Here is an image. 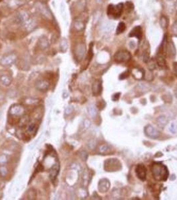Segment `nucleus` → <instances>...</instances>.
<instances>
[{
	"mask_svg": "<svg viewBox=\"0 0 177 200\" xmlns=\"http://www.w3.org/2000/svg\"><path fill=\"white\" fill-rule=\"evenodd\" d=\"M152 175L157 181H165L167 180L168 176V169L165 165L160 163H155L151 167Z\"/></svg>",
	"mask_w": 177,
	"mask_h": 200,
	"instance_id": "obj_1",
	"label": "nucleus"
},
{
	"mask_svg": "<svg viewBox=\"0 0 177 200\" xmlns=\"http://www.w3.org/2000/svg\"><path fill=\"white\" fill-rule=\"evenodd\" d=\"M123 9V4L122 3L117 5H109L107 7V15L113 18L117 19L122 14Z\"/></svg>",
	"mask_w": 177,
	"mask_h": 200,
	"instance_id": "obj_2",
	"label": "nucleus"
},
{
	"mask_svg": "<svg viewBox=\"0 0 177 200\" xmlns=\"http://www.w3.org/2000/svg\"><path fill=\"white\" fill-rule=\"evenodd\" d=\"M121 168L119 161L116 159H107L105 163V169L107 172H116Z\"/></svg>",
	"mask_w": 177,
	"mask_h": 200,
	"instance_id": "obj_3",
	"label": "nucleus"
},
{
	"mask_svg": "<svg viewBox=\"0 0 177 200\" xmlns=\"http://www.w3.org/2000/svg\"><path fill=\"white\" fill-rule=\"evenodd\" d=\"M131 57V53L126 50H121L115 53L114 56L115 60L118 63L126 62Z\"/></svg>",
	"mask_w": 177,
	"mask_h": 200,
	"instance_id": "obj_4",
	"label": "nucleus"
},
{
	"mask_svg": "<svg viewBox=\"0 0 177 200\" xmlns=\"http://www.w3.org/2000/svg\"><path fill=\"white\" fill-rule=\"evenodd\" d=\"M37 9L39 10L42 15H43L47 19H52V13L51 11L49 9L46 5L42 4V3H38L36 5Z\"/></svg>",
	"mask_w": 177,
	"mask_h": 200,
	"instance_id": "obj_5",
	"label": "nucleus"
},
{
	"mask_svg": "<svg viewBox=\"0 0 177 200\" xmlns=\"http://www.w3.org/2000/svg\"><path fill=\"white\" fill-rule=\"evenodd\" d=\"M16 58L17 56L14 53H8V54L4 55L1 58V63L5 66L10 65L15 62V60H16Z\"/></svg>",
	"mask_w": 177,
	"mask_h": 200,
	"instance_id": "obj_6",
	"label": "nucleus"
},
{
	"mask_svg": "<svg viewBox=\"0 0 177 200\" xmlns=\"http://www.w3.org/2000/svg\"><path fill=\"white\" fill-rule=\"evenodd\" d=\"M135 172L137 176L140 179V180L142 181H144L146 180L147 169L146 167H144V165L140 164L137 165L135 169Z\"/></svg>",
	"mask_w": 177,
	"mask_h": 200,
	"instance_id": "obj_7",
	"label": "nucleus"
},
{
	"mask_svg": "<svg viewBox=\"0 0 177 200\" xmlns=\"http://www.w3.org/2000/svg\"><path fill=\"white\" fill-rule=\"evenodd\" d=\"M9 113L15 116H22L25 113V108L22 105L16 104V105L12 106V108L9 109Z\"/></svg>",
	"mask_w": 177,
	"mask_h": 200,
	"instance_id": "obj_8",
	"label": "nucleus"
},
{
	"mask_svg": "<svg viewBox=\"0 0 177 200\" xmlns=\"http://www.w3.org/2000/svg\"><path fill=\"white\" fill-rule=\"evenodd\" d=\"M144 132L147 135L151 138H157L159 135V132L157 129H155L154 127L150 126V125H148V126L145 127Z\"/></svg>",
	"mask_w": 177,
	"mask_h": 200,
	"instance_id": "obj_9",
	"label": "nucleus"
},
{
	"mask_svg": "<svg viewBox=\"0 0 177 200\" xmlns=\"http://www.w3.org/2000/svg\"><path fill=\"white\" fill-rule=\"evenodd\" d=\"M110 187L109 181L107 179H103L99 183V190L102 193H105L108 191Z\"/></svg>",
	"mask_w": 177,
	"mask_h": 200,
	"instance_id": "obj_10",
	"label": "nucleus"
},
{
	"mask_svg": "<svg viewBox=\"0 0 177 200\" xmlns=\"http://www.w3.org/2000/svg\"><path fill=\"white\" fill-rule=\"evenodd\" d=\"M142 36V31L141 26H137L135 28L132 29L129 33V37H135L139 40L141 39Z\"/></svg>",
	"mask_w": 177,
	"mask_h": 200,
	"instance_id": "obj_11",
	"label": "nucleus"
},
{
	"mask_svg": "<svg viewBox=\"0 0 177 200\" xmlns=\"http://www.w3.org/2000/svg\"><path fill=\"white\" fill-rule=\"evenodd\" d=\"M85 53V46L84 44H79L76 48V52L75 54L77 56V58L78 60H81L83 58Z\"/></svg>",
	"mask_w": 177,
	"mask_h": 200,
	"instance_id": "obj_12",
	"label": "nucleus"
},
{
	"mask_svg": "<svg viewBox=\"0 0 177 200\" xmlns=\"http://www.w3.org/2000/svg\"><path fill=\"white\" fill-rule=\"evenodd\" d=\"M23 25L25 27V28L27 31H33V29L36 28L37 25L36 21L34 20V19L30 17Z\"/></svg>",
	"mask_w": 177,
	"mask_h": 200,
	"instance_id": "obj_13",
	"label": "nucleus"
},
{
	"mask_svg": "<svg viewBox=\"0 0 177 200\" xmlns=\"http://www.w3.org/2000/svg\"><path fill=\"white\" fill-rule=\"evenodd\" d=\"M30 18V17L28 13L26 12H23V11L20 12L17 15V19L18 22L20 23L21 24H22V25H23V24H24Z\"/></svg>",
	"mask_w": 177,
	"mask_h": 200,
	"instance_id": "obj_14",
	"label": "nucleus"
},
{
	"mask_svg": "<svg viewBox=\"0 0 177 200\" xmlns=\"http://www.w3.org/2000/svg\"><path fill=\"white\" fill-rule=\"evenodd\" d=\"M38 45L41 49H46L49 46V42L47 37L46 36H41L39 39Z\"/></svg>",
	"mask_w": 177,
	"mask_h": 200,
	"instance_id": "obj_15",
	"label": "nucleus"
},
{
	"mask_svg": "<svg viewBox=\"0 0 177 200\" xmlns=\"http://www.w3.org/2000/svg\"><path fill=\"white\" fill-rule=\"evenodd\" d=\"M36 87L39 90L43 91V92H46L49 87V84L47 81H44V80H39V81H38L36 83Z\"/></svg>",
	"mask_w": 177,
	"mask_h": 200,
	"instance_id": "obj_16",
	"label": "nucleus"
},
{
	"mask_svg": "<svg viewBox=\"0 0 177 200\" xmlns=\"http://www.w3.org/2000/svg\"><path fill=\"white\" fill-rule=\"evenodd\" d=\"M25 3V0H9L8 2V6L13 9L17 8L22 6Z\"/></svg>",
	"mask_w": 177,
	"mask_h": 200,
	"instance_id": "obj_17",
	"label": "nucleus"
},
{
	"mask_svg": "<svg viewBox=\"0 0 177 200\" xmlns=\"http://www.w3.org/2000/svg\"><path fill=\"white\" fill-rule=\"evenodd\" d=\"M102 84L101 81H96L93 85V93L94 95H98L101 93Z\"/></svg>",
	"mask_w": 177,
	"mask_h": 200,
	"instance_id": "obj_18",
	"label": "nucleus"
},
{
	"mask_svg": "<svg viewBox=\"0 0 177 200\" xmlns=\"http://www.w3.org/2000/svg\"><path fill=\"white\" fill-rule=\"evenodd\" d=\"M58 173H59V165L57 164L52 167L51 171H50L49 175L51 180H54L56 178Z\"/></svg>",
	"mask_w": 177,
	"mask_h": 200,
	"instance_id": "obj_19",
	"label": "nucleus"
},
{
	"mask_svg": "<svg viewBox=\"0 0 177 200\" xmlns=\"http://www.w3.org/2000/svg\"><path fill=\"white\" fill-rule=\"evenodd\" d=\"M157 63L158 65L161 68H166V61L161 55H158L157 57Z\"/></svg>",
	"mask_w": 177,
	"mask_h": 200,
	"instance_id": "obj_20",
	"label": "nucleus"
},
{
	"mask_svg": "<svg viewBox=\"0 0 177 200\" xmlns=\"http://www.w3.org/2000/svg\"><path fill=\"white\" fill-rule=\"evenodd\" d=\"M0 81H1V84L7 86V85H9L10 84H11L12 80L9 76L4 75V76H2L1 77V78H0Z\"/></svg>",
	"mask_w": 177,
	"mask_h": 200,
	"instance_id": "obj_21",
	"label": "nucleus"
},
{
	"mask_svg": "<svg viewBox=\"0 0 177 200\" xmlns=\"http://www.w3.org/2000/svg\"><path fill=\"white\" fill-rule=\"evenodd\" d=\"M68 48V42L65 38H63L60 43V49L62 52H65Z\"/></svg>",
	"mask_w": 177,
	"mask_h": 200,
	"instance_id": "obj_22",
	"label": "nucleus"
},
{
	"mask_svg": "<svg viewBox=\"0 0 177 200\" xmlns=\"http://www.w3.org/2000/svg\"><path fill=\"white\" fill-rule=\"evenodd\" d=\"M74 28L77 31H82L85 28V24L81 21H76L74 23Z\"/></svg>",
	"mask_w": 177,
	"mask_h": 200,
	"instance_id": "obj_23",
	"label": "nucleus"
},
{
	"mask_svg": "<svg viewBox=\"0 0 177 200\" xmlns=\"http://www.w3.org/2000/svg\"><path fill=\"white\" fill-rule=\"evenodd\" d=\"M133 76L135 77L136 79L137 77V76H139V79H141V78H142V77L143 76V75H144L143 72H142L141 70H140V69H134L133 70Z\"/></svg>",
	"mask_w": 177,
	"mask_h": 200,
	"instance_id": "obj_24",
	"label": "nucleus"
},
{
	"mask_svg": "<svg viewBox=\"0 0 177 200\" xmlns=\"http://www.w3.org/2000/svg\"><path fill=\"white\" fill-rule=\"evenodd\" d=\"M126 27H125V24L123 22H121L119 24H118V28L117 29V34H120L121 33L125 30Z\"/></svg>",
	"mask_w": 177,
	"mask_h": 200,
	"instance_id": "obj_25",
	"label": "nucleus"
},
{
	"mask_svg": "<svg viewBox=\"0 0 177 200\" xmlns=\"http://www.w3.org/2000/svg\"><path fill=\"white\" fill-rule=\"evenodd\" d=\"M168 24V20L165 16H162V17L160 18V25L162 26V28H167Z\"/></svg>",
	"mask_w": 177,
	"mask_h": 200,
	"instance_id": "obj_26",
	"label": "nucleus"
},
{
	"mask_svg": "<svg viewBox=\"0 0 177 200\" xmlns=\"http://www.w3.org/2000/svg\"><path fill=\"white\" fill-rule=\"evenodd\" d=\"M8 161H9V157L6 156V155L0 156V165L6 164Z\"/></svg>",
	"mask_w": 177,
	"mask_h": 200,
	"instance_id": "obj_27",
	"label": "nucleus"
},
{
	"mask_svg": "<svg viewBox=\"0 0 177 200\" xmlns=\"http://www.w3.org/2000/svg\"><path fill=\"white\" fill-rule=\"evenodd\" d=\"M37 131V127L35 124H31L27 128V132L28 133H31V134H34Z\"/></svg>",
	"mask_w": 177,
	"mask_h": 200,
	"instance_id": "obj_28",
	"label": "nucleus"
},
{
	"mask_svg": "<svg viewBox=\"0 0 177 200\" xmlns=\"http://www.w3.org/2000/svg\"><path fill=\"white\" fill-rule=\"evenodd\" d=\"M28 122H29V117H27V116L23 117L20 120V125L22 127L25 126V125L27 124Z\"/></svg>",
	"mask_w": 177,
	"mask_h": 200,
	"instance_id": "obj_29",
	"label": "nucleus"
},
{
	"mask_svg": "<svg viewBox=\"0 0 177 200\" xmlns=\"http://www.w3.org/2000/svg\"><path fill=\"white\" fill-rule=\"evenodd\" d=\"M7 170L6 167H0V173H1L2 175L5 176L7 174Z\"/></svg>",
	"mask_w": 177,
	"mask_h": 200,
	"instance_id": "obj_30",
	"label": "nucleus"
},
{
	"mask_svg": "<svg viewBox=\"0 0 177 200\" xmlns=\"http://www.w3.org/2000/svg\"><path fill=\"white\" fill-rule=\"evenodd\" d=\"M173 33L174 34L177 35V22L174 23V25H173Z\"/></svg>",
	"mask_w": 177,
	"mask_h": 200,
	"instance_id": "obj_31",
	"label": "nucleus"
},
{
	"mask_svg": "<svg viewBox=\"0 0 177 200\" xmlns=\"http://www.w3.org/2000/svg\"><path fill=\"white\" fill-rule=\"evenodd\" d=\"M173 67H174V72H175V73H176V76H177V63H174V65H173Z\"/></svg>",
	"mask_w": 177,
	"mask_h": 200,
	"instance_id": "obj_32",
	"label": "nucleus"
},
{
	"mask_svg": "<svg viewBox=\"0 0 177 200\" xmlns=\"http://www.w3.org/2000/svg\"><path fill=\"white\" fill-rule=\"evenodd\" d=\"M2 1V0H0V1Z\"/></svg>",
	"mask_w": 177,
	"mask_h": 200,
	"instance_id": "obj_33",
	"label": "nucleus"
}]
</instances>
